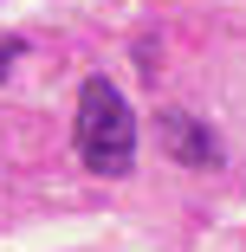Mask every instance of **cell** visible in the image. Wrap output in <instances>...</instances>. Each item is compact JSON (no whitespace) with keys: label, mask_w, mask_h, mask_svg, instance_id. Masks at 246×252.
I'll return each instance as SVG.
<instances>
[{"label":"cell","mask_w":246,"mask_h":252,"mask_svg":"<svg viewBox=\"0 0 246 252\" xmlns=\"http://www.w3.org/2000/svg\"><path fill=\"white\" fill-rule=\"evenodd\" d=\"M78 162L91 175L136 168V117L110 78H84V91H78Z\"/></svg>","instance_id":"obj_1"},{"label":"cell","mask_w":246,"mask_h":252,"mask_svg":"<svg viewBox=\"0 0 246 252\" xmlns=\"http://www.w3.org/2000/svg\"><path fill=\"white\" fill-rule=\"evenodd\" d=\"M156 129H162V149L181 168H220V136H214V123H201L194 110H162Z\"/></svg>","instance_id":"obj_2"},{"label":"cell","mask_w":246,"mask_h":252,"mask_svg":"<svg viewBox=\"0 0 246 252\" xmlns=\"http://www.w3.org/2000/svg\"><path fill=\"white\" fill-rule=\"evenodd\" d=\"M20 52H26V45H20V39H0V78H7V65H13Z\"/></svg>","instance_id":"obj_3"}]
</instances>
